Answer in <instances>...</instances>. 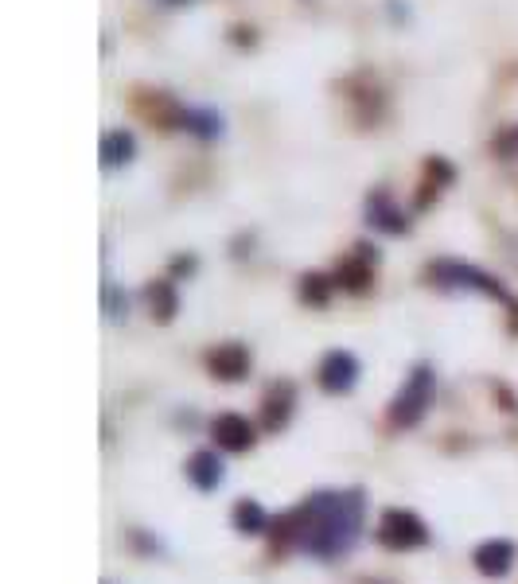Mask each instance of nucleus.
<instances>
[{
  "mask_svg": "<svg viewBox=\"0 0 518 584\" xmlns=\"http://www.w3.org/2000/svg\"><path fill=\"white\" fill-rule=\"evenodd\" d=\"M363 495L359 491H320L308 495L304 507L289 511L277 522V538L273 549L296 546L312 557H343L347 549L359 542L363 530Z\"/></svg>",
  "mask_w": 518,
  "mask_h": 584,
  "instance_id": "nucleus-1",
  "label": "nucleus"
},
{
  "mask_svg": "<svg viewBox=\"0 0 518 584\" xmlns=\"http://www.w3.org/2000/svg\"><path fill=\"white\" fill-rule=\"evenodd\" d=\"M429 398H433V370L417 366L406 378V386L398 390L394 405H390V425H398V429L417 425L425 417V409H429Z\"/></svg>",
  "mask_w": 518,
  "mask_h": 584,
  "instance_id": "nucleus-2",
  "label": "nucleus"
},
{
  "mask_svg": "<svg viewBox=\"0 0 518 584\" xmlns=\"http://www.w3.org/2000/svg\"><path fill=\"white\" fill-rule=\"evenodd\" d=\"M378 542L386 549H398V553H406V549H417L429 542V530H425V522L417 518L413 511H386L382 514V522H378Z\"/></svg>",
  "mask_w": 518,
  "mask_h": 584,
  "instance_id": "nucleus-3",
  "label": "nucleus"
},
{
  "mask_svg": "<svg viewBox=\"0 0 518 584\" xmlns=\"http://www.w3.org/2000/svg\"><path fill=\"white\" fill-rule=\"evenodd\" d=\"M429 277L444 285V289H472V292H483V296H499L503 300V289L480 273V269H472V265H460V261H441V265H433L429 269Z\"/></svg>",
  "mask_w": 518,
  "mask_h": 584,
  "instance_id": "nucleus-4",
  "label": "nucleus"
},
{
  "mask_svg": "<svg viewBox=\"0 0 518 584\" xmlns=\"http://www.w3.org/2000/svg\"><path fill=\"white\" fill-rule=\"evenodd\" d=\"M355 382H359V359H355L351 351H332V355H324V363H320V386H324L328 394H347Z\"/></svg>",
  "mask_w": 518,
  "mask_h": 584,
  "instance_id": "nucleus-5",
  "label": "nucleus"
},
{
  "mask_svg": "<svg viewBox=\"0 0 518 584\" xmlns=\"http://www.w3.org/2000/svg\"><path fill=\"white\" fill-rule=\"evenodd\" d=\"M211 437H215V444H219L222 452H246V448H254L258 433H254V425L246 417L222 413V417L211 421Z\"/></svg>",
  "mask_w": 518,
  "mask_h": 584,
  "instance_id": "nucleus-6",
  "label": "nucleus"
},
{
  "mask_svg": "<svg viewBox=\"0 0 518 584\" xmlns=\"http://www.w3.org/2000/svg\"><path fill=\"white\" fill-rule=\"evenodd\" d=\"M207 370L222 378V382H238V378H246V370H250V351L242 347V343H222L219 351H211L207 355Z\"/></svg>",
  "mask_w": 518,
  "mask_h": 584,
  "instance_id": "nucleus-7",
  "label": "nucleus"
},
{
  "mask_svg": "<svg viewBox=\"0 0 518 584\" xmlns=\"http://www.w3.org/2000/svg\"><path fill=\"white\" fill-rule=\"evenodd\" d=\"M511 565H515V546L507 538H491L476 549V569L483 577H507Z\"/></svg>",
  "mask_w": 518,
  "mask_h": 584,
  "instance_id": "nucleus-8",
  "label": "nucleus"
},
{
  "mask_svg": "<svg viewBox=\"0 0 518 584\" xmlns=\"http://www.w3.org/2000/svg\"><path fill=\"white\" fill-rule=\"evenodd\" d=\"M187 479L199 487V491H215L222 483V460L219 452H195L187 460Z\"/></svg>",
  "mask_w": 518,
  "mask_h": 584,
  "instance_id": "nucleus-9",
  "label": "nucleus"
},
{
  "mask_svg": "<svg viewBox=\"0 0 518 584\" xmlns=\"http://www.w3.org/2000/svg\"><path fill=\"white\" fill-rule=\"evenodd\" d=\"M289 413H293V386H289V382H285V386H273V390L265 394V429H269V433L285 429Z\"/></svg>",
  "mask_w": 518,
  "mask_h": 584,
  "instance_id": "nucleus-10",
  "label": "nucleus"
},
{
  "mask_svg": "<svg viewBox=\"0 0 518 584\" xmlns=\"http://www.w3.org/2000/svg\"><path fill=\"white\" fill-rule=\"evenodd\" d=\"M133 137L125 133V129H113V133H106L102 137V164L106 168H121V164H129L133 160Z\"/></svg>",
  "mask_w": 518,
  "mask_h": 584,
  "instance_id": "nucleus-11",
  "label": "nucleus"
},
{
  "mask_svg": "<svg viewBox=\"0 0 518 584\" xmlns=\"http://www.w3.org/2000/svg\"><path fill=\"white\" fill-rule=\"evenodd\" d=\"M265 526H269V514L261 511V503L242 499V503L234 507V530H238V534H265Z\"/></svg>",
  "mask_w": 518,
  "mask_h": 584,
  "instance_id": "nucleus-12",
  "label": "nucleus"
},
{
  "mask_svg": "<svg viewBox=\"0 0 518 584\" xmlns=\"http://www.w3.org/2000/svg\"><path fill=\"white\" fill-rule=\"evenodd\" d=\"M148 300H152V316L156 320H172V312H176V292L168 281H156L152 289H148Z\"/></svg>",
  "mask_w": 518,
  "mask_h": 584,
  "instance_id": "nucleus-13",
  "label": "nucleus"
},
{
  "mask_svg": "<svg viewBox=\"0 0 518 584\" xmlns=\"http://www.w3.org/2000/svg\"><path fill=\"white\" fill-rule=\"evenodd\" d=\"M367 281H370V265L363 261V257H351V261L339 269V285H343V289L363 292L367 289Z\"/></svg>",
  "mask_w": 518,
  "mask_h": 584,
  "instance_id": "nucleus-14",
  "label": "nucleus"
},
{
  "mask_svg": "<svg viewBox=\"0 0 518 584\" xmlns=\"http://www.w3.org/2000/svg\"><path fill=\"white\" fill-rule=\"evenodd\" d=\"M370 222L374 226H382V230H390V234H402L406 230V219L386 203V199H378V203H370Z\"/></svg>",
  "mask_w": 518,
  "mask_h": 584,
  "instance_id": "nucleus-15",
  "label": "nucleus"
},
{
  "mask_svg": "<svg viewBox=\"0 0 518 584\" xmlns=\"http://www.w3.org/2000/svg\"><path fill=\"white\" fill-rule=\"evenodd\" d=\"M184 125L191 129V133H203V137H215V133H222V121L215 117V113H195V110H187V113H184Z\"/></svg>",
  "mask_w": 518,
  "mask_h": 584,
  "instance_id": "nucleus-16",
  "label": "nucleus"
},
{
  "mask_svg": "<svg viewBox=\"0 0 518 584\" xmlns=\"http://www.w3.org/2000/svg\"><path fill=\"white\" fill-rule=\"evenodd\" d=\"M304 300H316V304L328 300V285H324V277H304Z\"/></svg>",
  "mask_w": 518,
  "mask_h": 584,
  "instance_id": "nucleus-17",
  "label": "nucleus"
},
{
  "mask_svg": "<svg viewBox=\"0 0 518 584\" xmlns=\"http://www.w3.org/2000/svg\"><path fill=\"white\" fill-rule=\"evenodd\" d=\"M495 148H503V152H511V156H518V129H515V133H507L503 141H495Z\"/></svg>",
  "mask_w": 518,
  "mask_h": 584,
  "instance_id": "nucleus-18",
  "label": "nucleus"
},
{
  "mask_svg": "<svg viewBox=\"0 0 518 584\" xmlns=\"http://www.w3.org/2000/svg\"><path fill=\"white\" fill-rule=\"evenodd\" d=\"M172 4H184V0H172Z\"/></svg>",
  "mask_w": 518,
  "mask_h": 584,
  "instance_id": "nucleus-19",
  "label": "nucleus"
}]
</instances>
